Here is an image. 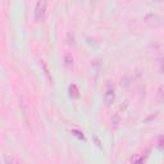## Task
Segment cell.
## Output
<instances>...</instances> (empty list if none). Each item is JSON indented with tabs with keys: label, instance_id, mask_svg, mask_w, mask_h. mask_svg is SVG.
<instances>
[{
	"label": "cell",
	"instance_id": "1",
	"mask_svg": "<svg viewBox=\"0 0 164 164\" xmlns=\"http://www.w3.org/2000/svg\"><path fill=\"white\" fill-rule=\"evenodd\" d=\"M46 8H48L46 2H37L36 3L33 14H35V19L37 22H44L45 17H46Z\"/></svg>",
	"mask_w": 164,
	"mask_h": 164
},
{
	"label": "cell",
	"instance_id": "2",
	"mask_svg": "<svg viewBox=\"0 0 164 164\" xmlns=\"http://www.w3.org/2000/svg\"><path fill=\"white\" fill-rule=\"evenodd\" d=\"M144 21L148 23L150 27H159V26H162V23H163L162 18L157 13H148L144 17Z\"/></svg>",
	"mask_w": 164,
	"mask_h": 164
},
{
	"label": "cell",
	"instance_id": "3",
	"mask_svg": "<svg viewBox=\"0 0 164 164\" xmlns=\"http://www.w3.org/2000/svg\"><path fill=\"white\" fill-rule=\"evenodd\" d=\"M114 100H116V91L113 89V86L108 85L107 90H105V94H104V101H105L107 107H110L114 103Z\"/></svg>",
	"mask_w": 164,
	"mask_h": 164
},
{
	"label": "cell",
	"instance_id": "4",
	"mask_svg": "<svg viewBox=\"0 0 164 164\" xmlns=\"http://www.w3.org/2000/svg\"><path fill=\"white\" fill-rule=\"evenodd\" d=\"M74 64V59H73V55L71 53H65L64 54V65L67 68H72Z\"/></svg>",
	"mask_w": 164,
	"mask_h": 164
},
{
	"label": "cell",
	"instance_id": "5",
	"mask_svg": "<svg viewBox=\"0 0 164 164\" xmlns=\"http://www.w3.org/2000/svg\"><path fill=\"white\" fill-rule=\"evenodd\" d=\"M40 65L42 67V71H44V74L46 76V78L50 81V82H53V77L50 76V72H49V68H48V65H46V63H45V60H40Z\"/></svg>",
	"mask_w": 164,
	"mask_h": 164
},
{
	"label": "cell",
	"instance_id": "6",
	"mask_svg": "<svg viewBox=\"0 0 164 164\" xmlns=\"http://www.w3.org/2000/svg\"><path fill=\"white\" fill-rule=\"evenodd\" d=\"M119 123H120V116H119V113H114L113 117H111V127L116 129V128H118Z\"/></svg>",
	"mask_w": 164,
	"mask_h": 164
},
{
	"label": "cell",
	"instance_id": "7",
	"mask_svg": "<svg viewBox=\"0 0 164 164\" xmlns=\"http://www.w3.org/2000/svg\"><path fill=\"white\" fill-rule=\"evenodd\" d=\"M4 164H21L19 160L12 157V155H5L4 157Z\"/></svg>",
	"mask_w": 164,
	"mask_h": 164
},
{
	"label": "cell",
	"instance_id": "8",
	"mask_svg": "<svg viewBox=\"0 0 164 164\" xmlns=\"http://www.w3.org/2000/svg\"><path fill=\"white\" fill-rule=\"evenodd\" d=\"M68 91H69V95H71V98H78L80 96V92H78V89H77V86L76 85H71L69 86V89H68Z\"/></svg>",
	"mask_w": 164,
	"mask_h": 164
},
{
	"label": "cell",
	"instance_id": "9",
	"mask_svg": "<svg viewBox=\"0 0 164 164\" xmlns=\"http://www.w3.org/2000/svg\"><path fill=\"white\" fill-rule=\"evenodd\" d=\"M157 99H158L159 103H164V83L159 86L158 94H157Z\"/></svg>",
	"mask_w": 164,
	"mask_h": 164
},
{
	"label": "cell",
	"instance_id": "10",
	"mask_svg": "<svg viewBox=\"0 0 164 164\" xmlns=\"http://www.w3.org/2000/svg\"><path fill=\"white\" fill-rule=\"evenodd\" d=\"M144 163V157L142 155H135L132 158V164H142Z\"/></svg>",
	"mask_w": 164,
	"mask_h": 164
},
{
	"label": "cell",
	"instance_id": "11",
	"mask_svg": "<svg viewBox=\"0 0 164 164\" xmlns=\"http://www.w3.org/2000/svg\"><path fill=\"white\" fill-rule=\"evenodd\" d=\"M71 133H72L73 136H76V137H78L80 140H85V136H83V133H82L81 131H78V129H72V131H71Z\"/></svg>",
	"mask_w": 164,
	"mask_h": 164
},
{
	"label": "cell",
	"instance_id": "12",
	"mask_svg": "<svg viewBox=\"0 0 164 164\" xmlns=\"http://www.w3.org/2000/svg\"><path fill=\"white\" fill-rule=\"evenodd\" d=\"M92 139H94V141H95V144H96L98 148L101 149V142H100V140H99V137H98L96 135H94V136H92Z\"/></svg>",
	"mask_w": 164,
	"mask_h": 164
},
{
	"label": "cell",
	"instance_id": "13",
	"mask_svg": "<svg viewBox=\"0 0 164 164\" xmlns=\"http://www.w3.org/2000/svg\"><path fill=\"white\" fill-rule=\"evenodd\" d=\"M159 68H160V72L164 73V58L160 60V64H159Z\"/></svg>",
	"mask_w": 164,
	"mask_h": 164
}]
</instances>
